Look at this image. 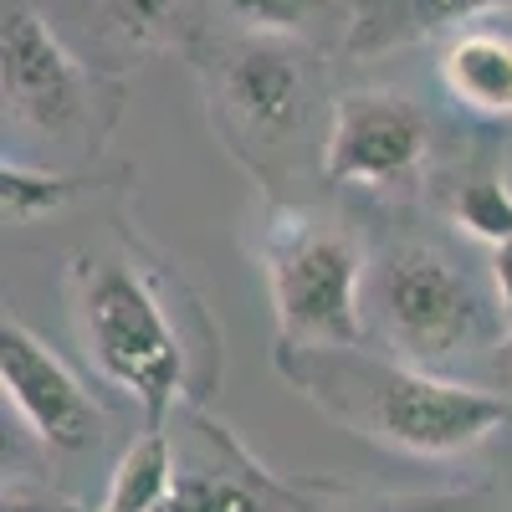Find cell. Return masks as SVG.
Instances as JSON below:
<instances>
[{
	"label": "cell",
	"mask_w": 512,
	"mask_h": 512,
	"mask_svg": "<svg viewBox=\"0 0 512 512\" xmlns=\"http://www.w3.org/2000/svg\"><path fill=\"white\" fill-rule=\"evenodd\" d=\"M93 6L103 36H113L128 52H149L180 36L190 0H93Z\"/></svg>",
	"instance_id": "7c38bea8"
},
{
	"label": "cell",
	"mask_w": 512,
	"mask_h": 512,
	"mask_svg": "<svg viewBox=\"0 0 512 512\" xmlns=\"http://www.w3.org/2000/svg\"><path fill=\"white\" fill-rule=\"evenodd\" d=\"M425 159V118L400 93H349L338 98L328 144H323V175L359 190H390L405 185Z\"/></svg>",
	"instance_id": "8992f818"
},
{
	"label": "cell",
	"mask_w": 512,
	"mask_h": 512,
	"mask_svg": "<svg viewBox=\"0 0 512 512\" xmlns=\"http://www.w3.org/2000/svg\"><path fill=\"white\" fill-rule=\"evenodd\" d=\"M262 267L282 344L364 349V251L344 226L277 210L262 236Z\"/></svg>",
	"instance_id": "3957f363"
},
{
	"label": "cell",
	"mask_w": 512,
	"mask_h": 512,
	"mask_svg": "<svg viewBox=\"0 0 512 512\" xmlns=\"http://www.w3.org/2000/svg\"><path fill=\"white\" fill-rule=\"evenodd\" d=\"M502 6H512V0H359L344 47L354 57L390 52V47H405V41H420V36L461 31Z\"/></svg>",
	"instance_id": "30bf717a"
},
{
	"label": "cell",
	"mask_w": 512,
	"mask_h": 512,
	"mask_svg": "<svg viewBox=\"0 0 512 512\" xmlns=\"http://www.w3.org/2000/svg\"><path fill=\"white\" fill-rule=\"evenodd\" d=\"M456 226L482 241V246H502L512 241V190L502 180H472L456 195Z\"/></svg>",
	"instance_id": "2e32d148"
},
{
	"label": "cell",
	"mask_w": 512,
	"mask_h": 512,
	"mask_svg": "<svg viewBox=\"0 0 512 512\" xmlns=\"http://www.w3.org/2000/svg\"><path fill=\"white\" fill-rule=\"evenodd\" d=\"M492 390L512 405V333L497 344V359H492Z\"/></svg>",
	"instance_id": "ac0fdd59"
},
{
	"label": "cell",
	"mask_w": 512,
	"mask_h": 512,
	"mask_svg": "<svg viewBox=\"0 0 512 512\" xmlns=\"http://www.w3.org/2000/svg\"><path fill=\"white\" fill-rule=\"evenodd\" d=\"M226 16H236L251 31H282V36H308L313 26H338L349 36L359 0H221Z\"/></svg>",
	"instance_id": "4fadbf2b"
},
{
	"label": "cell",
	"mask_w": 512,
	"mask_h": 512,
	"mask_svg": "<svg viewBox=\"0 0 512 512\" xmlns=\"http://www.w3.org/2000/svg\"><path fill=\"white\" fill-rule=\"evenodd\" d=\"M82 190V180L72 175H47V169H26V164H11L0 169V200L16 221H36V216H52L62 210L72 195Z\"/></svg>",
	"instance_id": "9a60e30c"
},
{
	"label": "cell",
	"mask_w": 512,
	"mask_h": 512,
	"mask_svg": "<svg viewBox=\"0 0 512 512\" xmlns=\"http://www.w3.org/2000/svg\"><path fill=\"white\" fill-rule=\"evenodd\" d=\"M282 369L292 384L318 395L333 415L364 436L415 456H456L502 431L512 405L492 390L441 379L425 364H384L359 349H308L282 344Z\"/></svg>",
	"instance_id": "6da1fadb"
},
{
	"label": "cell",
	"mask_w": 512,
	"mask_h": 512,
	"mask_svg": "<svg viewBox=\"0 0 512 512\" xmlns=\"http://www.w3.org/2000/svg\"><path fill=\"white\" fill-rule=\"evenodd\" d=\"M0 384L31 436L52 451H88L103 436V415L82 384L31 328H0Z\"/></svg>",
	"instance_id": "52a82bcc"
},
{
	"label": "cell",
	"mask_w": 512,
	"mask_h": 512,
	"mask_svg": "<svg viewBox=\"0 0 512 512\" xmlns=\"http://www.w3.org/2000/svg\"><path fill=\"white\" fill-rule=\"evenodd\" d=\"M210 98L221 118L251 144H277L303 128L313 103V57L303 36L251 31L216 41L210 52Z\"/></svg>",
	"instance_id": "5b68a950"
},
{
	"label": "cell",
	"mask_w": 512,
	"mask_h": 512,
	"mask_svg": "<svg viewBox=\"0 0 512 512\" xmlns=\"http://www.w3.org/2000/svg\"><path fill=\"white\" fill-rule=\"evenodd\" d=\"M492 292H497V313L512 328V241L492 246Z\"/></svg>",
	"instance_id": "e0dca14e"
},
{
	"label": "cell",
	"mask_w": 512,
	"mask_h": 512,
	"mask_svg": "<svg viewBox=\"0 0 512 512\" xmlns=\"http://www.w3.org/2000/svg\"><path fill=\"white\" fill-rule=\"evenodd\" d=\"M175 451H169V436L159 431V425H149V431L128 446L113 466L108 477V492H103V512H159V502L169 497V487H175Z\"/></svg>",
	"instance_id": "8fae6325"
},
{
	"label": "cell",
	"mask_w": 512,
	"mask_h": 512,
	"mask_svg": "<svg viewBox=\"0 0 512 512\" xmlns=\"http://www.w3.org/2000/svg\"><path fill=\"white\" fill-rule=\"evenodd\" d=\"M441 88L456 108L512 123V31L507 26H461L441 52Z\"/></svg>",
	"instance_id": "9c48e42d"
},
{
	"label": "cell",
	"mask_w": 512,
	"mask_h": 512,
	"mask_svg": "<svg viewBox=\"0 0 512 512\" xmlns=\"http://www.w3.org/2000/svg\"><path fill=\"white\" fill-rule=\"evenodd\" d=\"M374 308L384 338L410 359L436 369L472 354L492 333V303L466 272V262L436 241L390 246L374 272Z\"/></svg>",
	"instance_id": "277c9868"
},
{
	"label": "cell",
	"mask_w": 512,
	"mask_h": 512,
	"mask_svg": "<svg viewBox=\"0 0 512 512\" xmlns=\"http://www.w3.org/2000/svg\"><path fill=\"white\" fill-rule=\"evenodd\" d=\"M67 297L93 369L159 425L185 390V349L159 287L134 262L77 256L67 272Z\"/></svg>",
	"instance_id": "7a4b0ae2"
},
{
	"label": "cell",
	"mask_w": 512,
	"mask_h": 512,
	"mask_svg": "<svg viewBox=\"0 0 512 512\" xmlns=\"http://www.w3.org/2000/svg\"><path fill=\"white\" fill-rule=\"evenodd\" d=\"M0 82H6V108L41 134H62L82 118V93H88L82 67L57 26L36 16L26 0H11L0 26Z\"/></svg>",
	"instance_id": "ba28073f"
},
{
	"label": "cell",
	"mask_w": 512,
	"mask_h": 512,
	"mask_svg": "<svg viewBox=\"0 0 512 512\" xmlns=\"http://www.w3.org/2000/svg\"><path fill=\"white\" fill-rule=\"evenodd\" d=\"M159 512H267V502L256 497L246 482L221 477V472H180Z\"/></svg>",
	"instance_id": "5bb4252c"
}]
</instances>
